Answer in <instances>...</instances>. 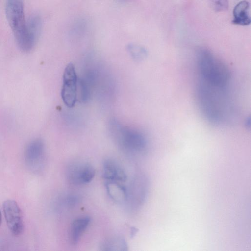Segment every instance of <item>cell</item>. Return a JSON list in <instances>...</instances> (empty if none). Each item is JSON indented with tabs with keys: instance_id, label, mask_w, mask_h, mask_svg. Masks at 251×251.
<instances>
[{
	"instance_id": "6",
	"label": "cell",
	"mask_w": 251,
	"mask_h": 251,
	"mask_svg": "<svg viewBox=\"0 0 251 251\" xmlns=\"http://www.w3.org/2000/svg\"><path fill=\"white\" fill-rule=\"evenodd\" d=\"M5 220L10 231L15 235L20 234L23 229L22 214L17 203L14 200H7L3 204Z\"/></svg>"
},
{
	"instance_id": "11",
	"label": "cell",
	"mask_w": 251,
	"mask_h": 251,
	"mask_svg": "<svg viewBox=\"0 0 251 251\" xmlns=\"http://www.w3.org/2000/svg\"><path fill=\"white\" fill-rule=\"evenodd\" d=\"M250 4L246 0L239 2L234 7L233 11L232 23L243 26L250 24L251 20L249 15Z\"/></svg>"
},
{
	"instance_id": "15",
	"label": "cell",
	"mask_w": 251,
	"mask_h": 251,
	"mask_svg": "<svg viewBox=\"0 0 251 251\" xmlns=\"http://www.w3.org/2000/svg\"><path fill=\"white\" fill-rule=\"evenodd\" d=\"M127 50L131 56L136 60H142L146 55V50L143 47L135 44L128 45Z\"/></svg>"
},
{
	"instance_id": "17",
	"label": "cell",
	"mask_w": 251,
	"mask_h": 251,
	"mask_svg": "<svg viewBox=\"0 0 251 251\" xmlns=\"http://www.w3.org/2000/svg\"><path fill=\"white\" fill-rule=\"evenodd\" d=\"M79 198L75 195H70L66 199V203L68 206L73 207L75 206L79 201Z\"/></svg>"
},
{
	"instance_id": "3",
	"label": "cell",
	"mask_w": 251,
	"mask_h": 251,
	"mask_svg": "<svg viewBox=\"0 0 251 251\" xmlns=\"http://www.w3.org/2000/svg\"><path fill=\"white\" fill-rule=\"evenodd\" d=\"M6 14L19 48L25 52L31 51L35 43L28 32L22 1L21 0H8L6 6Z\"/></svg>"
},
{
	"instance_id": "1",
	"label": "cell",
	"mask_w": 251,
	"mask_h": 251,
	"mask_svg": "<svg viewBox=\"0 0 251 251\" xmlns=\"http://www.w3.org/2000/svg\"><path fill=\"white\" fill-rule=\"evenodd\" d=\"M201 80L197 88V98L201 111L209 121L219 123L223 120L226 109L225 90Z\"/></svg>"
},
{
	"instance_id": "10",
	"label": "cell",
	"mask_w": 251,
	"mask_h": 251,
	"mask_svg": "<svg viewBox=\"0 0 251 251\" xmlns=\"http://www.w3.org/2000/svg\"><path fill=\"white\" fill-rule=\"evenodd\" d=\"M91 221L88 216H83L76 218L72 223L70 229V240L71 243L76 244L81 235L87 228Z\"/></svg>"
},
{
	"instance_id": "13",
	"label": "cell",
	"mask_w": 251,
	"mask_h": 251,
	"mask_svg": "<svg viewBox=\"0 0 251 251\" xmlns=\"http://www.w3.org/2000/svg\"><path fill=\"white\" fill-rule=\"evenodd\" d=\"M127 245L123 238L113 237L103 241L100 245V249L105 251H126Z\"/></svg>"
},
{
	"instance_id": "2",
	"label": "cell",
	"mask_w": 251,
	"mask_h": 251,
	"mask_svg": "<svg viewBox=\"0 0 251 251\" xmlns=\"http://www.w3.org/2000/svg\"><path fill=\"white\" fill-rule=\"evenodd\" d=\"M197 64L201 81L213 86L226 87L231 76L229 69L211 52L200 49L197 55Z\"/></svg>"
},
{
	"instance_id": "8",
	"label": "cell",
	"mask_w": 251,
	"mask_h": 251,
	"mask_svg": "<svg viewBox=\"0 0 251 251\" xmlns=\"http://www.w3.org/2000/svg\"><path fill=\"white\" fill-rule=\"evenodd\" d=\"M44 151V144L41 140L31 141L25 151V157L27 164L32 168L37 169L43 159Z\"/></svg>"
},
{
	"instance_id": "18",
	"label": "cell",
	"mask_w": 251,
	"mask_h": 251,
	"mask_svg": "<svg viewBox=\"0 0 251 251\" xmlns=\"http://www.w3.org/2000/svg\"><path fill=\"white\" fill-rule=\"evenodd\" d=\"M137 229L135 228H132L131 229V236L132 237L133 236H134V235L136 234V232H137Z\"/></svg>"
},
{
	"instance_id": "4",
	"label": "cell",
	"mask_w": 251,
	"mask_h": 251,
	"mask_svg": "<svg viewBox=\"0 0 251 251\" xmlns=\"http://www.w3.org/2000/svg\"><path fill=\"white\" fill-rule=\"evenodd\" d=\"M109 129L116 143L125 151L140 153L146 150L147 141L140 131L123 126L116 119L110 122Z\"/></svg>"
},
{
	"instance_id": "14",
	"label": "cell",
	"mask_w": 251,
	"mask_h": 251,
	"mask_svg": "<svg viewBox=\"0 0 251 251\" xmlns=\"http://www.w3.org/2000/svg\"><path fill=\"white\" fill-rule=\"evenodd\" d=\"M26 23L28 33L36 43L41 31L42 25L41 19L37 15H32Z\"/></svg>"
},
{
	"instance_id": "7",
	"label": "cell",
	"mask_w": 251,
	"mask_h": 251,
	"mask_svg": "<svg viewBox=\"0 0 251 251\" xmlns=\"http://www.w3.org/2000/svg\"><path fill=\"white\" fill-rule=\"evenodd\" d=\"M95 175L93 166L87 162H76L71 165L67 171L69 180L74 184H84L91 182Z\"/></svg>"
},
{
	"instance_id": "12",
	"label": "cell",
	"mask_w": 251,
	"mask_h": 251,
	"mask_svg": "<svg viewBox=\"0 0 251 251\" xmlns=\"http://www.w3.org/2000/svg\"><path fill=\"white\" fill-rule=\"evenodd\" d=\"M105 186L109 197L116 202L122 203L128 198V192L126 187L120 182L107 181Z\"/></svg>"
},
{
	"instance_id": "5",
	"label": "cell",
	"mask_w": 251,
	"mask_h": 251,
	"mask_svg": "<svg viewBox=\"0 0 251 251\" xmlns=\"http://www.w3.org/2000/svg\"><path fill=\"white\" fill-rule=\"evenodd\" d=\"M78 80L74 66L69 63L64 69L61 91L62 100L69 108L73 107L77 101Z\"/></svg>"
},
{
	"instance_id": "16",
	"label": "cell",
	"mask_w": 251,
	"mask_h": 251,
	"mask_svg": "<svg viewBox=\"0 0 251 251\" xmlns=\"http://www.w3.org/2000/svg\"><path fill=\"white\" fill-rule=\"evenodd\" d=\"M211 8L216 12L226 11L229 6L228 0H210Z\"/></svg>"
},
{
	"instance_id": "19",
	"label": "cell",
	"mask_w": 251,
	"mask_h": 251,
	"mask_svg": "<svg viewBox=\"0 0 251 251\" xmlns=\"http://www.w3.org/2000/svg\"><path fill=\"white\" fill-rule=\"evenodd\" d=\"M1 212L0 211V225L1 224Z\"/></svg>"
},
{
	"instance_id": "9",
	"label": "cell",
	"mask_w": 251,
	"mask_h": 251,
	"mask_svg": "<svg viewBox=\"0 0 251 251\" xmlns=\"http://www.w3.org/2000/svg\"><path fill=\"white\" fill-rule=\"evenodd\" d=\"M103 176L107 181L125 182L127 176L124 170L114 160H105L103 164Z\"/></svg>"
}]
</instances>
